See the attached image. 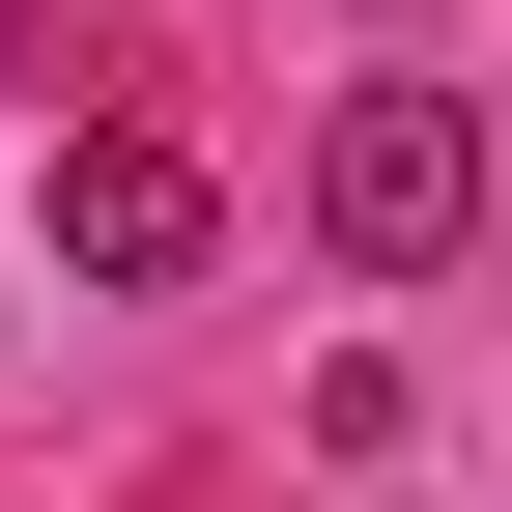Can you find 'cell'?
Segmentation results:
<instances>
[{
	"label": "cell",
	"instance_id": "6da1fadb",
	"mask_svg": "<svg viewBox=\"0 0 512 512\" xmlns=\"http://www.w3.org/2000/svg\"><path fill=\"white\" fill-rule=\"evenodd\" d=\"M313 228H342L370 285H427V256L484 228V114L456 86H342V114H313Z\"/></svg>",
	"mask_w": 512,
	"mask_h": 512
},
{
	"label": "cell",
	"instance_id": "7a4b0ae2",
	"mask_svg": "<svg viewBox=\"0 0 512 512\" xmlns=\"http://www.w3.org/2000/svg\"><path fill=\"white\" fill-rule=\"evenodd\" d=\"M200 256H228V171L171 114H86L57 143V285H200Z\"/></svg>",
	"mask_w": 512,
	"mask_h": 512
}]
</instances>
